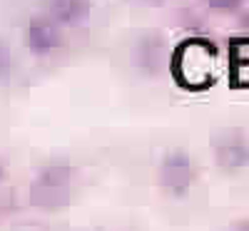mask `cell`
<instances>
[{"mask_svg": "<svg viewBox=\"0 0 249 231\" xmlns=\"http://www.w3.org/2000/svg\"><path fill=\"white\" fill-rule=\"evenodd\" d=\"M170 70L187 90H207L217 80V48L204 37H187L170 55Z\"/></svg>", "mask_w": 249, "mask_h": 231, "instance_id": "7a4b0ae2", "label": "cell"}, {"mask_svg": "<svg viewBox=\"0 0 249 231\" xmlns=\"http://www.w3.org/2000/svg\"><path fill=\"white\" fill-rule=\"evenodd\" d=\"M45 13L60 28H77L92 15V0H45Z\"/></svg>", "mask_w": 249, "mask_h": 231, "instance_id": "52a82bcc", "label": "cell"}, {"mask_svg": "<svg viewBox=\"0 0 249 231\" xmlns=\"http://www.w3.org/2000/svg\"><path fill=\"white\" fill-rule=\"evenodd\" d=\"M62 28L48 13H35L23 28V43L33 57H50L62 48Z\"/></svg>", "mask_w": 249, "mask_h": 231, "instance_id": "5b68a950", "label": "cell"}, {"mask_svg": "<svg viewBox=\"0 0 249 231\" xmlns=\"http://www.w3.org/2000/svg\"><path fill=\"white\" fill-rule=\"evenodd\" d=\"M204 3H207V8L214 10V13L230 15V13H237L244 5V0H204Z\"/></svg>", "mask_w": 249, "mask_h": 231, "instance_id": "9c48e42d", "label": "cell"}, {"mask_svg": "<svg viewBox=\"0 0 249 231\" xmlns=\"http://www.w3.org/2000/svg\"><path fill=\"white\" fill-rule=\"evenodd\" d=\"M13 72V52L8 48V43L0 37V82H5Z\"/></svg>", "mask_w": 249, "mask_h": 231, "instance_id": "ba28073f", "label": "cell"}, {"mask_svg": "<svg viewBox=\"0 0 249 231\" xmlns=\"http://www.w3.org/2000/svg\"><path fill=\"white\" fill-rule=\"evenodd\" d=\"M230 231H249V216L247 219H242V221H237V224H232V229Z\"/></svg>", "mask_w": 249, "mask_h": 231, "instance_id": "30bf717a", "label": "cell"}, {"mask_svg": "<svg viewBox=\"0 0 249 231\" xmlns=\"http://www.w3.org/2000/svg\"><path fill=\"white\" fill-rule=\"evenodd\" d=\"M142 3H147V5H162V3H167V0H142Z\"/></svg>", "mask_w": 249, "mask_h": 231, "instance_id": "7c38bea8", "label": "cell"}, {"mask_svg": "<svg viewBox=\"0 0 249 231\" xmlns=\"http://www.w3.org/2000/svg\"><path fill=\"white\" fill-rule=\"evenodd\" d=\"M199 179V169L195 157L182 149V147H172L162 154L157 164V186L164 197L170 199H184L195 189Z\"/></svg>", "mask_w": 249, "mask_h": 231, "instance_id": "3957f363", "label": "cell"}, {"mask_svg": "<svg viewBox=\"0 0 249 231\" xmlns=\"http://www.w3.org/2000/svg\"><path fill=\"white\" fill-rule=\"evenodd\" d=\"M77 166L70 159H50L33 174L28 184V201L37 212H60L75 194Z\"/></svg>", "mask_w": 249, "mask_h": 231, "instance_id": "6da1fadb", "label": "cell"}, {"mask_svg": "<svg viewBox=\"0 0 249 231\" xmlns=\"http://www.w3.org/2000/svg\"><path fill=\"white\" fill-rule=\"evenodd\" d=\"M132 62L140 75L144 77H155L162 72V67L170 62L167 55V45H164V37L157 30H147L142 33L135 40V48H132Z\"/></svg>", "mask_w": 249, "mask_h": 231, "instance_id": "8992f818", "label": "cell"}, {"mask_svg": "<svg viewBox=\"0 0 249 231\" xmlns=\"http://www.w3.org/2000/svg\"><path fill=\"white\" fill-rule=\"evenodd\" d=\"M212 159L224 174H237L249 164V139L239 127H224L212 137Z\"/></svg>", "mask_w": 249, "mask_h": 231, "instance_id": "277c9868", "label": "cell"}, {"mask_svg": "<svg viewBox=\"0 0 249 231\" xmlns=\"http://www.w3.org/2000/svg\"><path fill=\"white\" fill-rule=\"evenodd\" d=\"M5 177H8V166H5L3 162H0V184L5 182Z\"/></svg>", "mask_w": 249, "mask_h": 231, "instance_id": "8fae6325", "label": "cell"}]
</instances>
